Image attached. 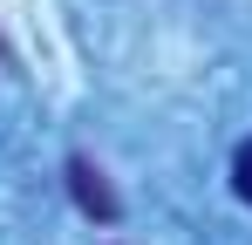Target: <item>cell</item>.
<instances>
[{"label":"cell","mask_w":252,"mask_h":245,"mask_svg":"<svg viewBox=\"0 0 252 245\" xmlns=\"http://www.w3.org/2000/svg\"><path fill=\"white\" fill-rule=\"evenodd\" d=\"M68 184H75V204H82L89 218H116V198H109L102 170H95L89 157H75V163H68Z\"/></svg>","instance_id":"cell-1"},{"label":"cell","mask_w":252,"mask_h":245,"mask_svg":"<svg viewBox=\"0 0 252 245\" xmlns=\"http://www.w3.org/2000/svg\"><path fill=\"white\" fill-rule=\"evenodd\" d=\"M232 191L252 204V143H239V157H232Z\"/></svg>","instance_id":"cell-2"}]
</instances>
